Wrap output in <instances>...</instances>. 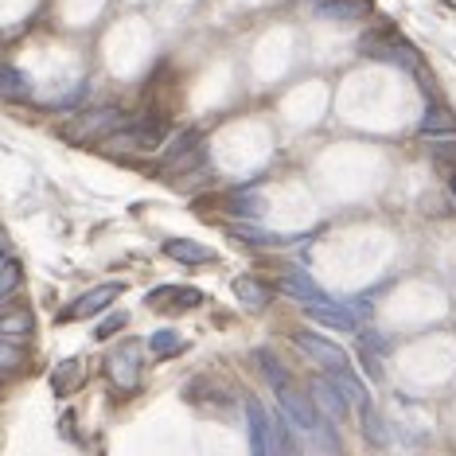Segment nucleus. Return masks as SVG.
I'll return each mask as SVG.
<instances>
[{
  "mask_svg": "<svg viewBox=\"0 0 456 456\" xmlns=\"http://www.w3.org/2000/svg\"><path fill=\"white\" fill-rule=\"evenodd\" d=\"M149 347H152V355L157 359H172V355H180L183 351V336L180 331H172V328H160V331H152Z\"/></svg>",
  "mask_w": 456,
  "mask_h": 456,
  "instance_id": "b1692460",
  "label": "nucleus"
},
{
  "mask_svg": "<svg viewBox=\"0 0 456 456\" xmlns=\"http://www.w3.org/2000/svg\"><path fill=\"white\" fill-rule=\"evenodd\" d=\"M226 234L238 238V242L254 246V250H269V246H281V234H269V231H254V226H226Z\"/></svg>",
  "mask_w": 456,
  "mask_h": 456,
  "instance_id": "4be33fe9",
  "label": "nucleus"
},
{
  "mask_svg": "<svg viewBox=\"0 0 456 456\" xmlns=\"http://www.w3.org/2000/svg\"><path fill=\"white\" fill-rule=\"evenodd\" d=\"M452 191H456V172H452Z\"/></svg>",
  "mask_w": 456,
  "mask_h": 456,
  "instance_id": "c756f323",
  "label": "nucleus"
},
{
  "mask_svg": "<svg viewBox=\"0 0 456 456\" xmlns=\"http://www.w3.org/2000/svg\"><path fill=\"white\" fill-rule=\"evenodd\" d=\"M82 382V362L78 359H67V362H59L55 367V375H51V387H55V394H67V390H75Z\"/></svg>",
  "mask_w": 456,
  "mask_h": 456,
  "instance_id": "393cba45",
  "label": "nucleus"
},
{
  "mask_svg": "<svg viewBox=\"0 0 456 456\" xmlns=\"http://www.w3.org/2000/svg\"><path fill=\"white\" fill-rule=\"evenodd\" d=\"M305 313L316 320L320 328H336V331H355V316H351L347 305H336V300H316V305H305Z\"/></svg>",
  "mask_w": 456,
  "mask_h": 456,
  "instance_id": "ddd939ff",
  "label": "nucleus"
},
{
  "mask_svg": "<svg viewBox=\"0 0 456 456\" xmlns=\"http://www.w3.org/2000/svg\"><path fill=\"white\" fill-rule=\"evenodd\" d=\"M359 425H362V437H367L375 449H387L390 444V433H387V421L379 418V410L375 406H367V410H359Z\"/></svg>",
  "mask_w": 456,
  "mask_h": 456,
  "instance_id": "412c9836",
  "label": "nucleus"
},
{
  "mask_svg": "<svg viewBox=\"0 0 456 456\" xmlns=\"http://www.w3.org/2000/svg\"><path fill=\"white\" fill-rule=\"evenodd\" d=\"M362 55H370V59H379V63H402V67H418V51H413L406 39H398L394 32H382V36H370V39H362L359 44Z\"/></svg>",
  "mask_w": 456,
  "mask_h": 456,
  "instance_id": "39448f33",
  "label": "nucleus"
},
{
  "mask_svg": "<svg viewBox=\"0 0 456 456\" xmlns=\"http://www.w3.org/2000/svg\"><path fill=\"white\" fill-rule=\"evenodd\" d=\"M20 281H24V269H20V262H12V257H8V262L0 265V300H4L8 293H16Z\"/></svg>",
  "mask_w": 456,
  "mask_h": 456,
  "instance_id": "bb28decb",
  "label": "nucleus"
},
{
  "mask_svg": "<svg viewBox=\"0 0 456 456\" xmlns=\"http://www.w3.org/2000/svg\"><path fill=\"white\" fill-rule=\"evenodd\" d=\"M293 344L305 351L308 359H316L324 370H347L351 367V359H347V351L336 344V339H328V336H320V331H297L293 336Z\"/></svg>",
  "mask_w": 456,
  "mask_h": 456,
  "instance_id": "20e7f679",
  "label": "nucleus"
},
{
  "mask_svg": "<svg viewBox=\"0 0 456 456\" xmlns=\"http://www.w3.org/2000/svg\"><path fill=\"white\" fill-rule=\"evenodd\" d=\"M231 293H234V300L246 308V313H262V308H269V300H273V289H269L262 277H254V273L234 277Z\"/></svg>",
  "mask_w": 456,
  "mask_h": 456,
  "instance_id": "9b49d317",
  "label": "nucleus"
},
{
  "mask_svg": "<svg viewBox=\"0 0 456 456\" xmlns=\"http://www.w3.org/2000/svg\"><path fill=\"white\" fill-rule=\"evenodd\" d=\"M121 126H129L126 110L118 106H94V110H82L63 126V137L70 144H102L106 137H113Z\"/></svg>",
  "mask_w": 456,
  "mask_h": 456,
  "instance_id": "f257e3e1",
  "label": "nucleus"
},
{
  "mask_svg": "<svg viewBox=\"0 0 456 456\" xmlns=\"http://www.w3.org/2000/svg\"><path fill=\"white\" fill-rule=\"evenodd\" d=\"M308 398H313V406L320 413V421H328V425H339L347 418V398L339 394V387L331 379H316L313 387H308Z\"/></svg>",
  "mask_w": 456,
  "mask_h": 456,
  "instance_id": "0eeeda50",
  "label": "nucleus"
},
{
  "mask_svg": "<svg viewBox=\"0 0 456 456\" xmlns=\"http://www.w3.org/2000/svg\"><path fill=\"white\" fill-rule=\"evenodd\" d=\"M20 362H24V347L12 344V339H0V379L20 370Z\"/></svg>",
  "mask_w": 456,
  "mask_h": 456,
  "instance_id": "a878e982",
  "label": "nucleus"
},
{
  "mask_svg": "<svg viewBox=\"0 0 456 456\" xmlns=\"http://www.w3.org/2000/svg\"><path fill=\"white\" fill-rule=\"evenodd\" d=\"M246 421H250V452L254 456H277V441H273V421L262 402L246 398Z\"/></svg>",
  "mask_w": 456,
  "mask_h": 456,
  "instance_id": "9d476101",
  "label": "nucleus"
},
{
  "mask_svg": "<svg viewBox=\"0 0 456 456\" xmlns=\"http://www.w3.org/2000/svg\"><path fill=\"white\" fill-rule=\"evenodd\" d=\"M331 382H336V387H339V394H344V398H347V406H355V410H367V406H375V402H370V390L367 387H362V379L355 375V370H331V375H328Z\"/></svg>",
  "mask_w": 456,
  "mask_h": 456,
  "instance_id": "a211bd4d",
  "label": "nucleus"
},
{
  "mask_svg": "<svg viewBox=\"0 0 456 456\" xmlns=\"http://www.w3.org/2000/svg\"><path fill=\"white\" fill-rule=\"evenodd\" d=\"M106 375L118 390H137L141 387V347L137 344H121L106 355Z\"/></svg>",
  "mask_w": 456,
  "mask_h": 456,
  "instance_id": "7ed1b4c3",
  "label": "nucleus"
},
{
  "mask_svg": "<svg viewBox=\"0 0 456 456\" xmlns=\"http://www.w3.org/2000/svg\"><path fill=\"white\" fill-rule=\"evenodd\" d=\"M129 324V316L126 313H113V316H106V320H102V324H98V331H94V336L98 339H110L113 336V331H121V328H126Z\"/></svg>",
  "mask_w": 456,
  "mask_h": 456,
  "instance_id": "cd10ccee",
  "label": "nucleus"
},
{
  "mask_svg": "<svg viewBox=\"0 0 456 456\" xmlns=\"http://www.w3.org/2000/svg\"><path fill=\"white\" fill-rule=\"evenodd\" d=\"M277 402H281V410L289 413V421H293L300 433H316L320 413H316V406H313V398H308V394H300L293 382H289V387L277 390Z\"/></svg>",
  "mask_w": 456,
  "mask_h": 456,
  "instance_id": "6e6552de",
  "label": "nucleus"
},
{
  "mask_svg": "<svg viewBox=\"0 0 456 456\" xmlns=\"http://www.w3.org/2000/svg\"><path fill=\"white\" fill-rule=\"evenodd\" d=\"M0 98L4 102H32V82L12 63H0Z\"/></svg>",
  "mask_w": 456,
  "mask_h": 456,
  "instance_id": "6ab92c4d",
  "label": "nucleus"
},
{
  "mask_svg": "<svg viewBox=\"0 0 456 456\" xmlns=\"http://www.w3.org/2000/svg\"><path fill=\"white\" fill-rule=\"evenodd\" d=\"M36 328V320L28 308H4L0 313V339H12V344H20V339H28Z\"/></svg>",
  "mask_w": 456,
  "mask_h": 456,
  "instance_id": "aec40b11",
  "label": "nucleus"
},
{
  "mask_svg": "<svg viewBox=\"0 0 456 456\" xmlns=\"http://www.w3.org/2000/svg\"><path fill=\"white\" fill-rule=\"evenodd\" d=\"M164 257H172V262H180V265H207V262H215L211 246L195 242V238H168V242H164Z\"/></svg>",
  "mask_w": 456,
  "mask_h": 456,
  "instance_id": "4468645a",
  "label": "nucleus"
},
{
  "mask_svg": "<svg viewBox=\"0 0 456 456\" xmlns=\"http://www.w3.org/2000/svg\"><path fill=\"white\" fill-rule=\"evenodd\" d=\"M421 137L437 141V137H456V113L449 106H429L421 113V126H418Z\"/></svg>",
  "mask_w": 456,
  "mask_h": 456,
  "instance_id": "f3484780",
  "label": "nucleus"
},
{
  "mask_svg": "<svg viewBox=\"0 0 456 456\" xmlns=\"http://www.w3.org/2000/svg\"><path fill=\"white\" fill-rule=\"evenodd\" d=\"M316 16L339 20V24H355V20L370 16V0H316Z\"/></svg>",
  "mask_w": 456,
  "mask_h": 456,
  "instance_id": "2eb2a0df",
  "label": "nucleus"
},
{
  "mask_svg": "<svg viewBox=\"0 0 456 456\" xmlns=\"http://www.w3.org/2000/svg\"><path fill=\"white\" fill-rule=\"evenodd\" d=\"M164 144V129L157 121H129V126H121L113 137H106L98 144L106 157H144V152H160Z\"/></svg>",
  "mask_w": 456,
  "mask_h": 456,
  "instance_id": "f03ea898",
  "label": "nucleus"
},
{
  "mask_svg": "<svg viewBox=\"0 0 456 456\" xmlns=\"http://www.w3.org/2000/svg\"><path fill=\"white\" fill-rule=\"evenodd\" d=\"M8 254H12V242H8V234L0 231V262H8Z\"/></svg>",
  "mask_w": 456,
  "mask_h": 456,
  "instance_id": "c85d7f7f",
  "label": "nucleus"
},
{
  "mask_svg": "<svg viewBox=\"0 0 456 456\" xmlns=\"http://www.w3.org/2000/svg\"><path fill=\"white\" fill-rule=\"evenodd\" d=\"M195 149H203V129H180V133H172L168 141L160 144V168L164 164H172V160H180V157H188V152Z\"/></svg>",
  "mask_w": 456,
  "mask_h": 456,
  "instance_id": "dca6fc26",
  "label": "nucleus"
},
{
  "mask_svg": "<svg viewBox=\"0 0 456 456\" xmlns=\"http://www.w3.org/2000/svg\"><path fill=\"white\" fill-rule=\"evenodd\" d=\"M121 293H126V285H121V281H106V285L86 289V293H82L78 300H70V308L63 313V320H90V316L106 313V308H110Z\"/></svg>",
  "mask_w": 456,
  "mask_h": 456,
  "instance_id": "423d86ee",
  "label": "nucleus"
},
{
  "mask_svg": "<svg viewBox=\"0 0 456 456\" xmlns=\"http://www.w3.org/2000/svg\"><path fill=\"white\" fill-rule=\"evenodd\" d=\"M277 289H281L285 297L300 300V305H316V300H328V293L313 281V277L305 273V269H285V273L277 277Z\"/></svg>",
  "mask_w": 456,
  "mask_h": 456,
  "instance_id": "f8f14e48",
  "label": "nucleus"
},
{
  "mask_svg": "<svg viewBox=\"0 0 456 456\" xmlns=\"http://www.w3.org/2000/svg\"><path fill=\"white\" fill-rule=\"evenodd\" d=\"M144 305L157 308V313H183V308H200L203 293L200 289H188V285H160L144 297Z\"/></svg>",
  "mask_w": 456,
  "mask_h": 456,
  "instance_id": "1a4fd4ad",
  "label": "nucleus"
},
{
  "mask_svg": "<svg viewBox=\"0 0 456 456\" xmlns=\"http://www.w3.org/2000/svg\"><path fill=\"white\" fill-rule=\"evenodd\" d=\"M257 367H262V375H265L269 382H273V390H281V387H289V382H293V375H289V367L273 355V351H265V347L257 351Z\"/></svg>",
  "mask_w": 456,
  "mask_h": 456,
  "instance_id": "5701e85b",
  "label": "nucleus"
}]
</instances>
